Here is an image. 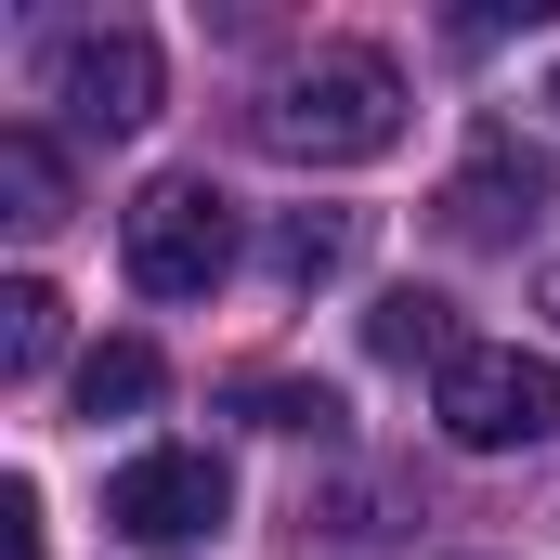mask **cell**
I'll return each instance as SVG.
<instances>
[{"label": "cell", "mask_w": 560, "mask_h": 560, "mask_svg": "<svg viewBox=\"0 0 560 560\" xmlns=\"http://www.w3.org/2000/svg\"><path fill=\"white\" fill-rule=\"evenodd\" d=\"M248 131L275 143V156H300V170L392 156V143H405V66L365 52V39H326V52H300L275 92L248 105Z\"/></svg>", "instance_id": "1"}, {"label": "cell", "mask_w": 560, "mask_h": 560, "mask_svg": "<svg viewBox=\"0 0 560 560\" xmlns=\"http://www.w3.org/2000/svg\"><path fill=\"white\" fill-rule=\"evenodd\" d=\"M430 418H443L456 456H522V443L560 430V365L522 352V339H469V352L430 378Z\"/></svg>", "instance_id": "2"}, {"label": "cell", "mask_w": 560, "mask_h": 560, "mask_svg": "<svg viewBox=\"0 0 560 560\" xmlns=\"http://www.w3.org/2000/svg\"><path fill=\"white\" fill-rule=\"evenodd\" d=\"M222 275H235V209H222V183H196V170L143 183L131 196V287L143 300H209Z\"/></svg>", "instance_id": "3"}, {"label": "cell", "mask_w": 560, "mask_h": 560, "mask_svg": "<svg viewBox=\"0 0 560 560\" xmlns=\"http://www.w3.org/2000/svg\"><path fill=\"white\" fill-rule=\"evenodd\" d=\"M222 509H235V469L209 443H156V456H131L105 482V522L131 548H196V535H222Z\"/></svg>", "instance_id": "4"}, {"label": "cell", "mask_w": 560, "mask_h": 560, "mask_svg": "<svg viewBox=\"0 0 560 560\" xmlns=\"http://www.w3.org/2000/svg\"><path fill=\"white\" fill-rule=\"evenodd\" d=\"M443 222H456L469 248H522V235L548 222V156L509 131V118H482V131H469V170L443 183Z\"/></svg>", "instance_id": "5"}, {"label": "cell", "mask_w": 560, "mask_h": 560, "mask_svg": "<svg viewBox=\"0 0 560 560\" xmlns=\"http://www.w3.org/2000/svg\"><path fill=\"white\" fill-rule=\"evenodd\" d=\"M156 92H170V66H156L143 26H79V39L52 52V105H66L79 131H143Z\"/></svg>", "instance_id": "6"}, {"label": "cell", "mask_w": 560, "mask_h": 560, "mask_svg": "<svg viewBox=\"0 0 560 560\" xmlns=\"http://www.w3.org/2000/svg\"><path fill=\"white\" fill-rule=\"evenodd\" d=\"M365 352H378V365H430V378H443L469 339H456V313H443L430 287H392V300L365 313Z\"/></svg>", "instance_id": "7"}, {"label": "cell", "mask_w": 560, "mask_h": 560, "mask_svg": "<svg viewBox=\"0 0 560 560\" xmlns=\"http://www.w3.org/2000/svg\"><path fill=\"white\" fill-rule=\"evenodd\" d=\"M352 235H365L352 209H287L261 261H275V287H326V275H352Z\"/></svg>", "instance_id": "8"}, {"label": "cell", "mask_w": 560, "mask_h": 560, "mask_svg": "<svg viewBox=\"0 0 560 560\" xmlns=\"http://www.w3.org/2000/svg\"><path fill=\"white\" fill-rule=\"evenodd\" d=\"M52 352H66V300H52L39 275H13L0 287V378H39Z\"/></svg>", "instance_id": "9"}, {"label": "cell", "mask_w": 560, "mask_h": 560, "mask_svg": "<svg viewBox=\"0 0 560 560\" xmlns=\"http://www.w3.org/2000/svg\"><path fill=\"white\" fill-rule=\"evenodd\" d=\"M156 392H170V365H156L143 339H105V352L79 365V418H143Z\"/></svg>", "instance_id": "10"}, {"label": "cell", "mask_w": 560, "mask_h": 560, "mask_svg": "<svg viewBox=\"0 0 560 560\" xmlns=\"http://www.w3.org/2000/svg\"><path fill=\"white\" fill-rule=\"evenodd\" d=\"M0 196H13L26 235H52V222H66V156H52L39 131H0Z\"/></svg>", "instance_id": "11"}, {"label": "cell", "mask_w": 560, "mask_h": 560, "mask_svg": "<svg viewBox=\"0 0 560 560\" xmlns=\"http://www.w3.org/2000/svg\"><path fill=\"white\" fill-rule=\"evenodd\" d=\"M235 418H248V430H287V443H300V430H313V443H339V392H326V378H248V392H235Z\"/></svg>", "instance_id": "12"}, {"label": "cell", "mask_w": 560, "mask_h": 560, "mask_svg": "<svg viewBox=\"0 0 560 560\" xmlns=\"http://www.w3.org/2000/svg\"><path fill=\"white\" fill-rule=\"evenodd\" d=\"M0 560H39V482H0Z\"/></svg>", "instance_id": "13"}, {"label": "cell", "mask_w": 560, "mask_h": 560, "mask_svg": "<svg viewBox=\"0 0 560 560\" xmlns=\"http://www.w3.org/2000/svg\"><path fill=\"white\" fill-rule=\"evenodd\" d=\"M535 300H548V326H560V275H548V287H535Z\"/></svg>", "instance_id": "14"}, {"label": "cell", "mask_w": 560, "mask_h": 560, "mask_svg": "<svg viewBox=\"0 0 560 560\" xmlns=\"http://www.w3.org/2000/svg\"><path fill=\"white\" fill-rule=\"evenodd\" d=\"M548 105H560V79H548Z\"/></svg>", "instance_id": "15"}]
</instances>
